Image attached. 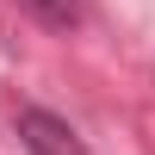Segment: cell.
I'll use <instances>...</instances> for the list:
<instances>
[{"label": "cell", "instance_id": "6da1fadb", "mask_svg": "<svg viewBox=\"0 0 155 155\" xmlns=\"http://www.w3.org/2000/svg\"><path fill=\"white\" fill-rule=\"evenodd\" d=\"M19 143L31 155H87V143L74 137V124L56 118V112H44V106H25L19 112Z\"/></svg>", "mask_w": 155, "mask_h": 155}, {"label": "cell", "instance_id": "7a4b0ae2", "mask_svg": "<svg viewBox=\"0 0 155 155\" xmlns=\"http://www.w3.org/2000/svg\"><path fill=\"white\" fill-rule=\"evenodd\" d=\"M25 6H31L37 19L50 25V31H68V25L81 19V0H25Z\"/></svg>", "mask_w": 155, "mask_h": 155}]
</instances>
